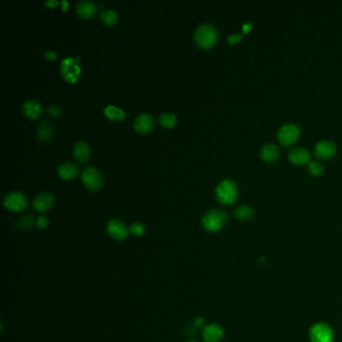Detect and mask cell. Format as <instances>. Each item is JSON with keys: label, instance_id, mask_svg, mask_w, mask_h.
Wrapping results in <instances>:
<instances>
[{"label": "cell", "instance_id": "6da1fadb", "mask_svg": "<svg viewBox=\"0 0 342 342\" xmlns=\"http://www.w3.org/2000/svg\"><path fill=\"white\" fill-rule=\"evenodd\" d=\"M216 199L217 201L225 206L232 205L238 197V186L233 180L226 179L218 184L216 187Z\"/></svg>", "mask_w": 342, "mask_h": 342}, {"label": "cell", "instance_id": "7a4b0ae2", "mask_svg": "<svg viewBox=\"0 0 342 342\" xmlns=\"http://www.w3.org/2000/svg\"><path fill=\"white\" fill-rule=\"evenodd\" d=\"M194 39L199 47L207 49L216 43L218 39V31L214 25L210 23H203L195 30Z\"/></svg>", "mask_w": 342, "mask_h": 342}, {"label": "cell", "instance_id": "3957f363", "mask_svg": "<svg viewBox=\"0 0 342 342\" xmlns=\"http://www.w3.org/2000/svg\"><path fill=\"white\" fill-rule=\"evenodd\" d=\"M203 228L210 233L220 231L227 222V214L221 209H212L202 217Z\"/></svg>", "mask_w": 342, "mask_h": 342}, {"label": "cell", "instance_id": "277c9868", "mask_svg": "<svg viewBox=\"0 0 342 342\" xmlns=\"http://www.w3.org/2000/svg\"><path fill=\"white\" fill-rule=\"evenodd\" d=\"M310 342H334V330L325 322H317L309 329Z\"/></svg>", "mask_w": 342, "mask_h": 342}, {"label": "cell", "instance_id": "5b68a950", "mask_svg": "<svg viewBox=\"0 0 342 342\" xmlns=\"http://www.w3.org/2000/svg\"><path fill=\"white\" fill-rule=\"evenodd\" d=\"M4 207L11 212H21L26 209L28 201L26 196L20 191H11L3 197Z\"/></svg>", "mask_w": 342, "mask_h": 342}, {"label": "cell", "instance_id": "8992f818", "mask_svg": "<svg viewBox=\"0 0 342 342\" xmlns=\"http://www.w3.org/2000/svg\"><path fill=\"white\" fill-rule=\"evenodd\" d=\"M82 181L86 189L90 192L98 191L103 184L101 173L94 167H88L83 171Z\"/></svg>", "mask_w": 342, "mask_h": 342}, {"label": "cell", "instance_id": "52a82bcc", "mask_svg": "<svg viewBox=\"0 0 342 342\" xmlns=\"http://www.w3.org/2000/svg\"><path fill=\"white\" fill-rule=\"evenodd\" d=\"M300 128L296 124L283 125L277 132V139L283 146H290L294 144L300 135Z\"/></svg>", "mask_w": 342, "mask_h": 342}, {"label": "cell", "instance_id": "ba28073f", "mask_svg": "<svg viewBox=\"0 0 342 342\" xmlns=\"http://www.w3.org/2000/svg\"><path fill=\"white\" fill-rule=\"evenodd\" d=\"M106 232L115 241H124L130 234L127 225L119 219H110L106 224Z\"/></svg>", "mask_w": 342, "mask_h": 342}, {"label": "cell", "instance_id": "9c48e42d", "mask_svg": "<svg viewBox=\"0 0 342 342\" xmlns=\"http://www.w3.org/2000/svg\"><path fill=\"white\" fill-rule=\"evenodd\" d=\"M61 73L66 81L75 83L81 75V68L79 67L77 60L67 58L61 64Z\"/></svg>", "mask_w": 342, "mask_h": 342}, {"label": "cell", "instance_id": "30bf717a", "mask_svg": "<svg viewBox=\"0 0 342 342\" xmlns=\"http://www.w3.org/2000/svg\"><path fill=\"white\" fill-rule=\"evenodd\" d=\"M54 205V196L50 192H40L32 202L33 209L38 213L49 211Z\"/></svg>", "mask_w": 342, "mask_h": 342}, {"label": "cell", "instance_id": "8fae6325", "mask_svg": "<svg viewBox=\"0 0 342 342\" xmlns=\"http://www.w3.org/2000/svg\"><path fill=\"white\" fill-rule=\"evenodd\" d=\"M224 335V328L218 323L207 324L202 330V338L205 342H221Z\"/></svg>", "mask_w": 342, "mask_h": 342}, {"label": "cell", "instance_id": "7c38bea8", "mask_svg": "<svg viewBox=\"0 0 342 342\" xmlns=\"http://www.w3.org/2000/svg\"><path fill=\"white\" fill-rule=\"evenodd\" d=\"M336 153V146L331 141H320L314 147V156L319 160H328Z\"/></svg>", "mask_w": 342, "mask_h": 342}, {"label": "cell", "instance_id": "4fadbf2b", "mask_svg": "<svg viewBox=\"0 0 342 342\" xmlns=\"http://www.w3.org/2000/svg\"><path fill=\"white\" fill-rule=\"evenodd\" d=\"M154 126H155L154 118L147 112L139 115L134 122V128L140 134L149 133L154 128Z\"/></svg>", "mask_w": 342, "mask_h": 342}, {"label": "cell", "instance_id": "5bb4252c", "mask_svg": "<svg viewBox=\"0 0 342 342\" xmlns=\"http://www.w3.org/2000/svg\"><path fill=\"white\" fill-rule=\"evenodd\" d=\"M97 11V5L91 0H80L76 4V12L82 18H92Z\"/></svg>", "mask_w": 342, "mask_h": 342}, {"label": "cell", "instance_id": "9a60e30c", "mask_svg": "<svg viewBox=\"0 0 342 342\" xmlns=\"http://www.w3.org/2000/svg\"><path fill=\"white\" fill-rule=\"evenodd\" d=\"M288 159L292 164L305 165L310 161V154L304 148L295 147L289 151Z\"/></svg>", "mask_w": 342, "mask_h": 342}, {"label": "cell", "instance_id": "2e32d148", "mask_svg": "<svg viewBox=\"0 0 342 342\" xmlns=\"http://www.w3.org/2000/svg\"><path fill=\"white\" fill-rule=\"evenodd\" d=\"M73 155L81 164H86L90 159V148L84 141L77 142L73 147Z\"/></svg>", "mask_w": 342, "mask_h": 342}, {"label": "cell", "instance_id": "e0dca14e", "mask_svg": "<svg viewBox=\"0 0 342 342\" xmlns=\"http://www.w3.org/2000/svg\"><path fill=\"white\" fill-rule=\"evenodd\" d=\"M22 112L31 120L38 119L42 113L41 104L35 99H27L22 104Z\"/></svg>", "mask_w": 342, "mask_h": 342}, {"label": "cell", "instance_id": "ac0fdd59", "mask_svg": "<svg viewBox=\"0 0 342 342\" xmlns=\"http://www.w3.org/2000/svg\"><path fill=\"white\" fill-rule=\"evenodd\" d=\"M80 174L79 167L73 162H65L58 168V175L65 181L73 180Z\"/></svg>", "mask_w": 342, "mask_h": 342}, {"label": "cell", "instance_id": "d6986e66", "mask_svg": "<svg viewBox=\"0 0 342 342\" xmlns=\"http://www.w3.org/2000/svg\"><path fill=\"white\" fill-rule=\"evenodd\" d=\"M279 156V149L275 144H266L260 150V158L266 163L274 162Z\"/></svg>", "mask_w": 342, "mask_h": 342}, {"label": "cell", "instance_id": "ffe728a7", "mask_svg": "<svg viewBox=\"0 0 342 342\" xmlns=\"http://www.w3.org/2000/svg\"><path fill=\"white\" fill-rule=\"evenodd\" d=\"M36 135H37L38 140L42 142H47L51 140L53 137V130H52V126L50 125V123H48L47 121L41 122L37 127Z\"/></svg>", "mask_w": 342, "mask_h": 342}, {"label": "cell", "instance_id": "44dd1931", "mask_svg": "<svg viewBox=\"0 0 342 342\" xmlns=\"http://www.w3.org/2000/svg\"><path fill=\"white\" fill-rule=\"evenodd\" d=\"M34 225V217L32 214H26L18 218L15 222V228L18 231L30 230Z\"/></svg>", "mask_w": 342, "mask_h": 342}, {"label": "cell", "instance_id": "7402d4cb", "mask_svg": "<svg viewBox=\"0 0 342 342\" xmlns=\"http://www.w3.org/2000/svg\"><path fill=\"white\" fill-rule=\"evenodd\" d=\"M234 215L237 219L239 220H242V221H247V220H250L252 218H254L255 216V212L254 210L247 206V205H243V206H240L238 207L235 212H234Z\"/></svg>", "mask_w": 342, "mask_h": 342}, {"label": "cell", "instance_id": "603a6c76", "mask_svg": "<svg viewBox=\"0 0 342 342\" xmlns=\"http://www.w3.org/2000/svg\"><path fill=\"white\" fill-rule=\"evenodd\" d=\"M101 21L108 26L117 24L119 21V14L113 9H104L99 15Z\"/></svg>", "mask_w": 342, "mask_h": 342}, {"label": "cell", "instance_id": "cb8c5ba5", "mask_svg": "<svg viewBox=\"0 0 342 342\" xmlns=\"http://www.w3.org/2000/svg\"><path fill=\"white\" fill-rule=\"evenodd\" d=\"M103 112L108 119L113 121H123L126 118L125 111L115 105H107L104 108Z\"/></svg>", "mask_w": 342, "mask_h": 342}, {"label": "cell", "instance_id": "d4e9b609", "mask_svg": "<svg viewBox=\"0 0 342 342\" xmlns=\"http://www.w3.org/2000/svg\"><path fill=\"white\" fill-rule=\"evenodd\" d=\"M177 122H178V119H177L176 115H174L173 112H170V111L163 112L159 117V123L166 129L174 128L176 126Z\"/></svg>", "mask_w": 342, "mask_h": 342}, {"label": "cell", "instance_id": "484cf974", "mask_svg": "<svg viewBox=\"0 0 342 342\" xmlns=\"http://www.w3.org/2000/svg\"><path fill=\"white\" fill-rule=\"evenodd\" d=\"M130 234L135 237H141L146 232V226L141 222H134L129 227Z\"/></svg>", "mask_w": 342, "mask_h": 342}, {"label": "cell", "instance_id": "4316f807", "mask_svg": "<svg viewBox=\"0 0 342 342\" xmlns=\"http://www.w3.org/2000/svg\"><path fill=\"white\" fill-rule=\"evenodd\" d=\"M308 169H309V172L311 173V175H313V176H320L324 172L323 165L320 162H318V161H311V162H309Z\"/></svg>", "mask_w": 342, "mask_h": 342}, {"label": "cell", "instance_id": "83f0119b", "mask_svg": "<svg viewBox=\"0 0 342 342\" xmlns=\"http://www.w3.org/2000/svg\"><path fill=\"white\" fill-rule=\"evenodd\" d=\"M35 224H36V226H37L39 229L44 230V229L47 228V226H48V224H49V220H48V218H47L46 216L40 215V216L37 217V219H36V221H35Z\"/></svg>", "mask_w": 342, "mask_h": 342}, {"label": "cell", "instance_id": "f1b7e54d", "mask_svg": "<svg viewBox=\"0 0 342 342\" xmlns=\"http://www.w3.org/2000/svg\"><path fill=\"white\" fill-rule=\"evenodd\" d=\"M47 115H49L52 118H56L62 113V108L58 104H49L46 108Z\"/></svg>", "mask_w": 342, "mask_h": 342}, {"label": "cell", "instance_id": "f546056e", "mask_svg": "<svg viewBox=\"0 0 342 342\" xmlns=\"http://www.w3.org/2000/svg\"><path fill=\"white\" fill-rule=\"evenodd\" d=\"M206 320L203 318V317H197L194 319L193 321V326L196 328V329H204V327L206 326Z\"/></svg>", "mask_w": 342, "mask_h": 342}, {"label": "cell", "instance_id": "4dcf8cb0", "mask_svg": "<svg viewBox=\"0 0 342 342\" xmlns=\"http://www.w3.org/2000/svg\"><path fill=\"white\" fill-rule=\"evenodd\" d=\"M242 38H243V35H242V34H237V33H235V34L229 35V36L227 37V40H228V42H229L230 44H233V43H235V42L240 41Z\"/></svg>", "mask_w": 342, "mask_h": 342}, {"label": "cell", "instance_id": "1f68e13d", "mask_svg": "<svg viewBox=\"0 0 342 342\" xmlns=\"http://www.w3.org/2000/svg\"><path fill=\"white\" fill-rule=\"evenodd\" d=\"M44 55H45V58L46 59H48V60H50V61H53V60H55L56 59V53L54 52V51H51V50H48V51H45L44 52Z\"/></svg>", "mask_w": 342, "mask_h": 342}, {"label": "cell", "instance_id": "d6a6232c", "mask_svg": "<svg viewBox=\"0 0 342 342\" xmlns=\"http://www.w3.org/2000/svg\"><path fill=\"white\" fill-rule=\"evenodd\" d=\"M59 4V1H56V0H48V1H45V5H47V6H49V7H51V6H53V5H58Z\"/></svg>", "mask_w": 342, "mask_h": 342}, {"label": "cell", "instance_id": "836d02e7", "mask_svg": "<svg viewBox=\"0 0 342 342\" xmlns=\"http://www.w3.org/2000/svg\"><path fill=\"white\" fill-rule=\"evenodd\" d=\"M251 28H252V23H250V22H249V23H247V24H244V25H243V30H244V32H245V33H247V32H248V31H249Z\"/></svg>", "mask_w": 342, "mask_h": 342}, {"label": "cell", "instance_id": "e575fe53", "mask_svg": "<svg viewBox=\"0 0 342 342\" xmlns=\"http://www.w3.org/2000/svg\"><path fill=\"white\" fill-rule=\"evenodd\" d=\"M186 342H199V341H197V340H188V341Z\"/></svg>", "mask_w": 342, "mask_h": 342}]
</instances>
